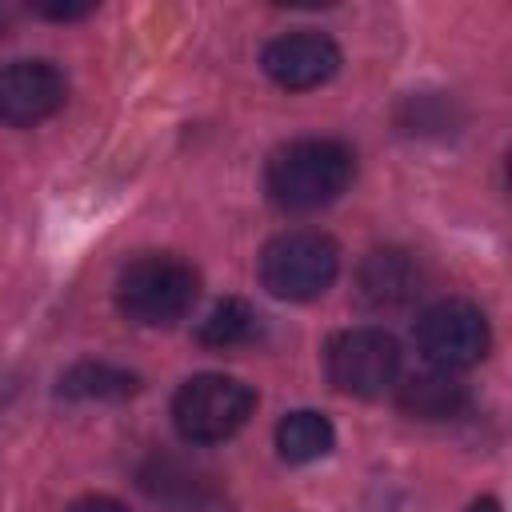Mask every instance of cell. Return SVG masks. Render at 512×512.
<instances>
[{"label": "cell", "mask_w": 512, "mask_h": 512, "mask_svg": "<svg viewBox=\"0 0 512 512\" xmlns=\"http://www.w3.org/2000/svg\"><path fill=\"white\" fill-rule=\"evenodd\" d=\"M68 512H128V508L120 500H112V496H84V500L68 504Z\"/></svg>", "instance_id": "obj_15"}, {"label": "cell", "mask_w": 512, "mask_h": 512, "mask_svg": "<svg viewBox=\"0 0 512 512\" xmlns=\"http://www.w3.org/2000/svg\"><path fill=\"white\" fill-rule=\"evenodd\" d=\"M468 512H500V504L484 496V500H476V504H468Z\"/></svg>", "instance_id": "obj_17"}, {"label": "cell", "mask_w": 512, "mask_h": 512, "mask_svg": "<svg viewBox=\"0 0 512 512\" xmlns=\"http://www.w3.org/2000/svg\"><path fill=\"white\" fill-rule=\"evenodd\" d=\"M88 12H92V4H52V8H40V16H52V20H80Z\"/></svg>", "instance_id": "obj_16"}, {"label": "cell", "mask_w": 512, "mask_h": 512, "mask_svg": "<svg viewBox=\"0 0 512 512\" xmlns=\"http://www.w3.org/2000/svg\"><path fill=\"white\" fill-rule=\"evenodd\" d=\"M0 28H4V12H0Z\"/></svg>", "instance_id": "obj_18"}, {"label": "cell", "mask_w": 512, "mask_h": 512, "mask_svg": "<svg viewBox=\"0 0 512 512\" xmlns=\"http://www.w3.org/2000/svg\"><path fill=\"white\" fill-rule=\"evenodd\" d=\"M196 336H200V344H208V348H240V344H248V340L260 336V316H256V308H252L248 300L228 296V300H220V304L200 320Z\"/></svg>", "instance_id": "obj_14"}, {"label": "cell", "mask_w": 512, "mask_h": 512, "mask_svg": "<svg viewBox=\"0 0 512 512\" xmlns=\"http://www.w3.org/2000/svg\"><path fill=\"white\" fill-rule=\"evenodd\" d=\"M324 372L332 388L348 396H364V400L384 396L388 388H396V376H400V344L392 332L372 324L344 328L324 348Z\"/></svg>", "instance_id": "obj_5"}, {"label": "cell", "mask_w": 512, "mask_h": 512, "mask_svg": "<svg viewBox=\"0 0 512 512\" xmlns=\"http://www.w3.org/2000/svg\"><path fill=\"white\" fill-rule=\"evenodd\" d=\"M200 296V276L188 260L172 252H148L124 264L116 276V308L144 328H168L192 312Z\"/></svg>", "instance_id": "obj_2"}, {"label": "cell", "mask_w": 512, "mask_h": 512, "mask_svg": "<svg viewBox=\"0 0 512 512\" xmlns=\"http://www.w3.org/2000/svg\"><path fill=\"white\" fill-rule=\"evenodd\" d=\"M140 392V376L104 360H80L60 376V396L68 400H124Z\"/></svg>", "instance_id": "obj_12"}, {"label": "cell", "mask_w": 512, "mask_h": 512, "mask_svg": "<svg viewBox=\"0 0 512 512\" xmlns=\"http://www.w3.org/2000/svg\"><path fill=\"white\" fill-rule=\"evenodd\" d=\"M336 444V432H332V420L312 412V408H300V412H288L280 424H276V452L280 460L288 464H312L320 456H328Z\"/></svg>", "instance_id": "obj_11"}, {"label": "cell", "mask_w": 512, "mask_h": 512, "mask_svg": "<svg viewBox=\"0 0 512 512\" xmlns=\"http://www.w3.org/2000/svg\"><path fill=\"white\" fill-rule=\"evenodd\" d=\"M416 344L432 368L460 372L488 356L492 328L488 316L468 300H440L420 312L416 320Z\"/></svg>", "instance_id": "obj_6"}, {"label": "cell", "mask_w": 512, "mask_h": 512, "mask_svg": "<svg viewBox=\"0 0 512 512\" xmlns=\"http://www.w3.org/2000/svg\"><path fill=\"white\" fill-rule=\"evenodd\" d=\"M352 172H356V156L348 144L328 136H304L268 156L264 188L272 204L284 212H316L344 196Z\"/></svg>", "instance_id": "obj_1"}, {"label": "cell", "mask_w": 512, "mask_h": 512, "mask_svg": "<svg viewBox=\"0 0 512 512\" xmlns=\"http://www.w3.org/2000/svg\"><path fill=\"white\" fill-rule=\"evenodd\" d=\"M340 272V248L332 236L296 228L280 232L276 240L264 244L260 252V284L276 300H316L332 288Z\"/></svg>", "instance_id": "obj_3"}, {"label": "cell", "mask_w": 512, "mask_h": 512, "mask_svg": "<svg viewBox=\"0 0 512 512\" xmlns=\"http://www.w3.org/2000/svg\"><path fill=\"white\" fill-rule=\"evenodd\" d=\"M424 292V272L412 252L404 248H376L364 256L356 272V296L372 312H396L408 308Z\"/></svg>", "instance_id": "obj_9"}, {"label": "cell", "mask_w": 512, "mask_h": 512, "mask_svg": "<svg viewBox=\"0 0 512 512\" xmlns=\"http://www.w3.org/2000/svg\"><path fill=\"white\" fill-rule=\"evenodd\" d=\"M68 84L48 60H12L0 68V124L32 128L64 108Z\"/></svg>", "instance_id": "obj_8"}, {"label": "cell", "mask_w": 512, "mask_h": 512, "mask_svg": "<svg viewBox=\"0 0 512 512\" xmlns=\"http://www.w3.org/2000/svg\"><path fill=\"white\" fill-rule=\"evenodd\" d=\"M256 408V392L224 372H200L172 396V424L188 444H220L236 436Z\"/></svg>", "instance_id": "obj_4"}, {"label": "cell", "mask_w": 512, "mask_h": 512, "mask_svg": "<svg viewBox=\"0 0 512 512\" xmlns=\"http://www.w3.org/2000/svg\"><path fill=\"white\" fill-rule=\"evenodd\" d=\"M260 68L268 72V80H276L288 92H308L320 88L336 76L340 68V48L332 36L300 28V32H284L276 40L264 44L260 52Z\"/></svg>", "instance_id": "obj_7"}, {"label": "cell", "mask_w": 512, "mask_h": 512, "mask_svg": "<svg viewBox=\"0 0 512 512\" xmlns=\"http://www.w3.org/2000/svg\"><path fill=\"white\" fill-rule=\"evenodd\" d=\"M144 488L168 504V512H228V504L220 500V492L188 472H180L176 464H160L156 472L144 476Z\"/></svg>", "instance_id": "obj_13"}, {"label": "cell", "mask_w": 512, "mask_h": 512, "mask_svg": "<svg viewBox=\"0 0 512 512\" xmlns=\"http://www.w3.org/2000/svg\"><path fill=\"white\" fill-rule=\"evenodd\" d=\"M396 404L412 420H456L468 412L472 396L468 384H460L452 372L432 368V372H412L404 384H396Z\"/></svg>", "instance_id": "obj_10"}]
</instances>
